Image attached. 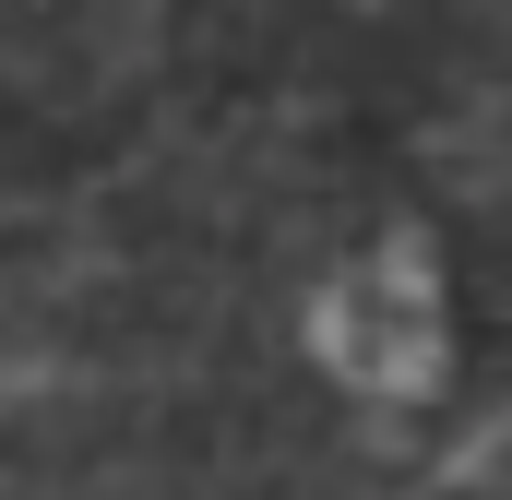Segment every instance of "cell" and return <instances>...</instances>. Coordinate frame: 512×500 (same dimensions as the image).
I'll use <instances>...</instances> for the list:
<instances>
[{"mask_svg":"<svg viewBox=\"0 0 512 500\" xmlns=\"http://www.w3.org/2000/svg\"><path fill=\"white\" fill-rule=\"evenodd\" d=\"M310 346H322V370L358 381V393H429L441 381V286H429V250L393 239L370 274H346L310 310Z\"/></svg>","mask_w":512,"mask_h":500,"instance_id":"obj_1","label":"cell"}]
</instances>
